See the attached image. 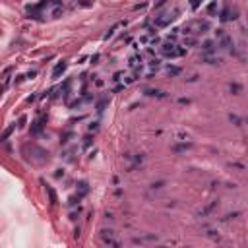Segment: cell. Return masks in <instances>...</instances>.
<instances>
[{"label": "cell", "mask_w": 248, "mask_h": 248, "mask_svg": "<svg viewBox=\"0 0 248 248\" xmlns=\"http://www.w3.org/2000/svg\"><path fill=\"white\" fill-rule=\"evenodd\" d=\"M161 52H163L167 58H180V56H184L186 55V47H179V45H175L171 41V43H167V45H163L161 47Z\"/></svg>", "instance_id": "obj_1"}, {"label": "cell", "mask_w": 248, "mask_h": 248, "mask_svg": "<svg viewBox=\"0 0 248 248\" xmlns=\"http://www.w3.org/2000/svg\"><path fill=\"white\" fill-rule=\"evenodd\" d=\"M176 18V10L175 12H165V14H161L159 18H155V23L153 25L155 27H167V25H171V22Z\"/></svg>", "instance_id": "obj_2"}, {"label": "cell", "mask_w": 248, "mask_h": 248, "mask_svg": "<svg viewBox=\"0 0 248 248\" xmlns=\"http://www.w3.org/2000/svg\"><path fill=\"white\" fill-rule=\"evenodd\" d=\"M64 68H66V64H64V62H62V64H58V66L55 68V72H52V78L56 80V78H58V74H60V72H64Z\"/></svg>", "instance_id": "obj_3"}, {"label": "cell", "mask_w": 248, "mask_h": 248, "mask_svg": "<svg viewBox=\"0 0 248 248\" xmlns=\"http://www.w3.org/2000/svg\"><path fill=\"white\" fill-rule=\"evenodd\" d=\"M47 192H49V196H51V202H52V204H56V194H55V190H52L49 184H47Z\"/></svg>", "instance_id": "obj_4"}, {"label": "cell", "mask_w": 248, "mask_h": 248, "mask_svg": "<svg viewBox=\"0 0 248 248\" xmlns=\"http://www.w3.org/2000/svg\"><path fill=\"white\" fill-rule=\"evenodd\" d=\"M140 62H142V58H140V56H132V58H130V66H132V68H136Z\"/></svg>", "instance_id": "obj_5"}, {"label": "cell", "mask_w": 248, "mask_h": 248, "mask_svg": "<svg viewBox=\"0 0 248 248\" xmlns=\"http://www.w3.org/2000/svg\"><path fill=\"white\" fill-rule=\"evenodd\" d=\"M180 68H176V66H173V68H167V74L169 76H175V74H179Z\"/></svg>", "instance_id": "obj_6"}, {"label": "cell", "mask_w": 248, "mask_h": 248, "mask_svg": "<svg viewBox=\"0 0 248 248\" xmlns=\"http://www.w3.org/2000/svg\"><path fill=\"white\" fill-rule=\"evenodd\" d=\"M231 91H237L235 95H238V93L242 91V87H241V85H238V84H231Z\"/></svg>", "instance_id": "obj_7"}, {"label": "cell", "mask_w": 248, "mask_h": 248, "mask_svg": "<svg viewBox=\"0 0 248 248\" xmlns=\"http://www.w3.org/2000/svg\"><path fill=\"white\" fill-rule=\"evenodd\" d=\"M204 51H205V52H211V51H213V43L205 41V43H204Z\"/></svg>", "instance_id": "obj_8"}, {"label": "cell", "mask_w": 248, "mask_h": 248, "mask_svg": "<svg viewBox=\"0 0 248 248\" xmlns=\"http://www.w3.org/2000/svg\"><path fill=\"white\" fill-rule=\"evenodd\" d=\"M190 6H192L194 10H196V8L200 6V0H190Z\"/></svg>", "instance_id": "obj_9"}]
</instances>
